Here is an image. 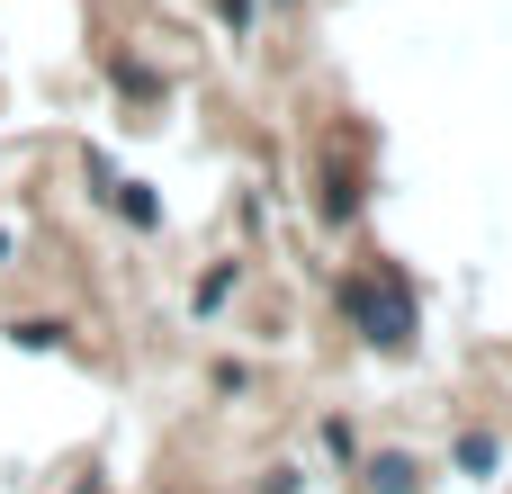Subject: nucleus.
Segmentation results:
<instances>
[{
	"mask_svg": "<svg viewBox=\"0 0 512 494\" xmlns=\"http://www.w3.org/2000/svg\"><path fill=\"white\" fill-rule=\"evenodd\" d=\"M342 306H351V324H360L369 342H387V351L414 342V297H405V279H387V288H378V279H351Z\"/></svg>",
	"mask_w": 512,
	"mask_h": 494,
	"instance_id": "obj_1",
	"label": "nucleus"
},
{
	"mask_svg": "<svg viewBox=\"0 0 512 494\" xmlns=\"http://www.w3.org/2000/svg\"><path fill=\"white\" fill-rule=\"evenodd\" d=\"M369 486H378V494H414V468H405V459H378Z\"/></svg>",
	"mask_w": 512,
	"mask_h": 494,
	"instance_id": "obj_2",
	"label": "nucleus"
}]
</instances>
